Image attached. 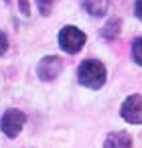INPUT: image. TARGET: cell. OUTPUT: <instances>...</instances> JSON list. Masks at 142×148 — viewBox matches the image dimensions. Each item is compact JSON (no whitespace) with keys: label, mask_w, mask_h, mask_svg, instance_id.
I'll use <instances>...</instances> for the list:
<instances>
[{"label":"cell","mask_w":142,"mask_h":148,"mask_svg":"<svg viewBox=\"0 0 142 148\" xmlns=\"http://www.w3.org/2000/svg\"><path fill=\"white\" fill-rule=\"evenodd\" d=\"M120 29H122V21H120L118 16H114V18H110V21L106 23V27L102 29V37H104L106 41H114V39H118V35H120Z\"/></svg>","instance_id":"8"},{"label":"cell","mask_w":142,"mask_h":148,"mask_svg":"<svg viewBox=\"0 0 142 148\" xmlns=\"http://www.w3.org/2000/svg\"><path fill=\"white\" fill-rule=\"evenodd\" d=\"M132 59L142 67V37L134 39V43H132Z\"/></svg>","instance_id":"9"},{"label":"cell","mask_w":142,"mask_h":148,"mask_svg":"<svg viewBox=\"0 0 142 148\" xmlns=\"http://www.w3.org/2000/svg\"><path fill=\"white\" fill-rule=\"evenodd\" d=\"M77 79H79V83L83 87L99 89L106 83V67H104V63H99L95 59L81 61V65L77 67Z\"/></svg>","instance_id":"1"},{"label":"cell","mask_w":142,"mask_h":148,"mask_svg":"<svg viewBox=\"0 0 142 148\" xmlns=\"http://www.w3.org/2000/svg\"><path fill=\"white\" fill-rule=\"evenodd\" d=\"M81 6L91 16H104L110 8V0H81Z\"/></svg>","instance_id":"7"},{"label":"cell","mask_w":142,"mask_h":148,"mask_svg":"<svg viewBox=\"0 0 142 148\" xmlns=\"http://www.w3.org/2000/svg\"><path fill=\"white\" fill-rule=\"evenodd\" d=\"M104 148H132V138L126 132H112L108 134Z\"/></svg>","instance_id":"6"},{"label":"cell","mask_w":142,"mask_h":148,"mask_svg":"<svg viewBox=\"0 0 142 148\" xmlns=\"http://www.w3.org/2000/svg\"><path fill=\"white\" fill-rule=\"evenodd\" d=\"M27 122V116L21 110H6L2 116V122H0V130H2L8 138H16L23 130Z\"/></svg>","instance_id":"3"},{"label":"cell","mask_w":142,"mask_h":148,"mask_svg":"<svg viewBox=\"0 0 142 148\" xmlns=\"http://www.w3.org/2000/svg\"><path fill=\"white\" fill-rule=\"evenodd\" d=\"M134 14L138 21H142V0H136V4H134Z\"/></svg>","instance_id":"13"},{"label":"cell","mask_w":142,"mask_h":148,"mask_svg":"<svg viewBox=\"0 0 142 148\" xmlns=\"http://www.w3.org/2000/svg\"><path fill=\"white\" fill-rule=\"evenodd\" d=\"M57 2V0H37V8H39V12L41 14H51V8H53V4Z\"/></svg>","instance_id":"10"},{"label":"cell","mask_w":142,"mask_h":148,"mask_svg":"<svg viewBox=\"0 0 142 148\" xmlns=\"http://www.w3.org/2000/svg\"><path fill=\"white\" fill-rule=\"evenodd\" d=\"M19 8H21V12H23L25 16L31 14V4H29V0H19Z\"/></svg>","instance_id":"11"},{"label":"cell","mask_w":142,"mask_h":148,"mask_svg":"<svg viewBox=\"0 0 142 148\" xmlns=\"http://www.w3.org/2000/svg\"><path fill=\"white\" fill-rule=\"evenodd\" d=\"M6 49H8V39H6L4 33H0V55H4Z\"/></svg>","instance_id":"12"},{"label":"cell","mask_w":142,"mask_h":148,"mask_svg":"<svg viewBox=\"0 0 142 148\" xmlns=\"http://www.w3.org/2000/svg\"><path fill=\"white\" fill-rule=\"evenodd\" d=\"M63 71V61L55 55H49V57H43L37 65V75L43 79V81H53L59 73Z\"/></svg>","instance_id":"5"},{"label":"cell","mask_w":142,"mask_h":148,"mask_svg":"<svg viewBox=\"0 0 142 148\" xmlns=\"http://www.w3.org/2000/svg\"><path fill=\"white\" fill-rule=\"evenodd\" d=\"M120 114L128 124H142V95L134 93L126 97L120 108Z\"/></svg>","instance_id":"4"},{"label":"cell","mask_w":142,"mask_h":148,"mask_svg":"<svg viewBox=\"0 0 142 148\" xmlns=\"http://www.w3.org/2000/svg\"><path fill=\"white\" fill-rule=\"evenodd\" d=\"M85 41H87L85 33L79 31V29L73 27V25L63 27L61 33H59V47H61L65 53H69V55H77V53L83 49Z\"/></svg>","instance_id":"2"}]
</instances>
